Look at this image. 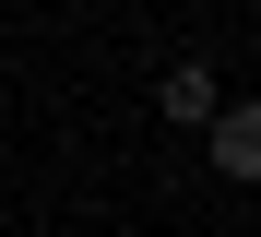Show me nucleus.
<instances>
[{"label":"nucleus","mask_w":261,"mask_h":237,"mask_svg":"<svg viewBox=\"0 0 261 237\" xmlns=\"http://www.w3.org/2000/svg\"><path fill=\"white\" fill-rule=\"evenodd\" d=\"M202 154H214V178H261V95H226V107L202 119Z\"/></svg>","instance_id":"nucleus-1"},{"label":"nucleus","mask_w":261,"mask_h":237,"mask_svg":"<svg viewBox=\"0 0 261 237\" xmlns=\"http://www.w3.org/2000/svg\"><path fill=\"white\" fill-rule=\"evenodd\" d=\"M214 107H226V83H214V60H178V71H154V119H178V130H202Z\"/></svg>","instance_id":"nucleus-2"}]
</instances>
